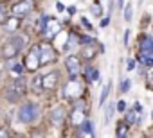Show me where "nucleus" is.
<instances>
[{"label": "nucleus", "mask_w": 153, "mask_h": 138, "mask_svg": "<svg viewBox=\"0 0 153 138\" xmlns=\"http://www.w3.org/2000/svg\"><path fill=\"white\" fill-rule=\"evenodd\" d=\"M25 93H27V81H25V77H24V76H22V77L13 79V81L9 83V86L4 90L6 101H7V102H11V104L20 102V101L25 97Z\"/></svg>", "instance_id": "f257e3e1"}, {"label": "nucleus", "mask_w": 153, "mask_h": 138, "mask_svg": "<svg viewBox=\"0 0 153 138\" xmlns=\"http://www.w3.org/2000/svg\"><path fill=\"white\" fill-rule=\"evenodd\" d=\"M16 117H18V122H22V124H33L40 118V106L36 102H31V101L24 102L18 108Z\"/></svg>", "instance_id": "f03ea898"}, {"label": "nucleus", "mask_w": 153, "mask_h": 138, "mask_svg": "<svg viewBox=\"0 0 153 138\" xmlns=\"http://www.w3.org/2000/svg\"><path fill=\"white\" fill-rule=\"evenodd\" d=\"M25 66V70L29 72H34L38 70V66H42V52H40V45H33L27 52V56L24 57V63Z\"/></svg>", "instance_id": "7ed1b4c3"}, {"label": "nucleus", "mask_w": 153, "mask_h": 138, "mask_svg": "<svg viewBox=\"0 0 153 138\" xmlns=\"http://www.w3.org/2000/svg\"><path fill=\"white\" fill-rule=\"evenodd\" d=\"M81 93H83V86H81V83H78L76 79H70L65 84V88H63V95L67 99H79Z\"/></svg>", "instance_id": "20e7f679"}, {"label": "nucleus", "mask_w": 153, "mask_h": 138, "mask_svg": "<svg viewBox=\"0 0 153 138\" xmlns=\"http://www.w3.org/2000/svg\"><path fill=\"white\" fill-rule=\"evenodd\" d=\"M33 7H34V2H31V0H22V2L13 4L11 13H13V16H15V18H22V16L29 15Z\"/></svg>", "instance_id": "39448f33"}, {"label": "nucleus", "mask_w": 153, "mask_h": 138, "mask_svg": "<svg viewBox=\"0 0 153 138\" xmlns=\"http://www.w3.org/2000/svg\"><path fill=\"white\" fill-rule=\"evenodd\" d=\"M65 66H67V70H68L70 79H76V76L81 72V61H79L78 56H74V54H72V56H67Z\"/></svg>", "instance_id": "423d86ee"}, {"label": "nucleus", "mask_w": 153, "mask_h": 138, "mask_svg": "<svg viewBox=\"0 0 153 138\" xmlns=\"http://www.w3.org/2000/svg\"><path fill=\"white\" fill-rule=\"evenodd\" d=\"M20 52H22V48H20L16 43H13L9 38H7V41L2 45V57H4V59H13V57H16Z\"/></svg>", "instance_id": "0eeeda50"}, {"label": "nucleus", "mask_w": 153, "mask_h": 138, "mask_svg": "<svg viewBox=\"0 0 153 138\" xmlns=\"http://www.w3.org/2000/svg\"><path fill=\"white\" fill-rule=\"evenodd\" d=\"M40 52H42V66L49 65V63H52L56 59V52H54L51 43H42L40 45Z\"/></svg>", "instance_id": "6e6552de"}, {"label": "nucleus", "mask_w": 153, "mask_h": 138, "mask_svg": "<svg viewBox=\"0 0 153 138\" xmlns=\"http://www.w3.org/2000/svg\"><path fill=\"white\" fill-rule=\"evenodd\" d=\"M58 81H59V74L56 70L45 74L43 76V90H54L58 86Z\"/></svg>", "instance_id": "1a4fd4ad"}, {"label": "nucleus", "mask_w": 153, "mask_h": 138, "mask_svg": "<svg viewBox=\"0 0 153 138\" xmlns=\"http://www.w3.org/2000/svg\"><path fill=\"white\" fill-rule=\"evenodd\" d=\"M72 124L74 126H83L85 124V113H83V102H78L72 111Z\"/></svg>", "instance_id": "9d476101"}, {"label": "nucleus", "mask_w": 153, "mask_h": 138, "mask_svg": "<svg viewBox=\"0 0 153 138\" xmlns=\"http://www.w3.org/2000/svg\"><path fill=\"white\" fill-rule=\"evenodd\" d=\"M63 120H65V109H63L61 106L54 108V109L51 111V122H52L56 127H59V126L63 124Z\"/></svg>", "instance_id": "9b49d317"}, {"label": "nucleus", "mask_w": 153, "mask_h": 138, "mask_svg": "<svg viewBox=\"0 0 153 138\" xmlns=\"http://www.w3.org/2000/svg\"><path fill=\"white\" fill-rule=\"evenodd\" d=\"M31 90H33L34 93L43 92V77H42V76H34V77H33V81H31Z\"/></svg>", "instance_id": "f8f14e48"}, {"label": "nucleus", "mask_w": 153, "mask_h": 138, "mask_svg": "<svg viewBox=\"0 0 153 138\" xmlns=\"http://www.w3.org/2000/svg\"><path fill=\"white\" fill-rule=\"evenodd\" d=\"M96 54H97V50H96V43L87 45V47L81 48V56H83L85 59H92V57H96Z\"/></svg>", "instance_id": "ddd939ff"}, {"label": "nucleus", "mask_w": 153, "mask_h": 138, "mask_svg": "<svg viewBox=\"0 0 153 138\" xmlns=\"http://www.w3.org/2000/svg\"><path fill=\"white\" fill-rule=\"evenodd\" d=\"M85 77H87V81H88V83H94V81H97V79H99V72H97V68H94V66H88L87 70H85Z\"/></svg>", "instance_id": "4468645a"}, {"label": "nucleus", "mask_w": 153, "mask_h": 138, "mask_svg": "<svg viewBox=\"0 0 153 138\" xmlns=\"http://www.w3.org/2000/svg\"><path fill=\"white\" fill-rule=\"evenodd\" d=\"M18 25H20V18L11 16V18L6 22V31H7V32H15V31H18Z\"/></svg>", "instance_id": "2eb2a0df"}, {"label": "nucleus", "mask_w": 153, "mask_h": 138, "mask_svg": "<svg viewBox=\"0 0 153 138\" xmlns=\"http://www.w3.org/2000/svg\"><path fill=\"white\" fill-rule=\"evenodd\" d=\"M110 84H112V83H106L105 88H103V92H101V99H99V104H101V106L105 104V101H106V97H108V93H110Z\"/></svg>", "instance_id": "dca6fc26"}, {"label": "nucleus", "mask_w": 153, "mask_h": 138, "mask_svg": "<svg viewBox=\"0 0 153 138\" xmlns=\"http://www.w3.org/2000/svg\"><path fill=\"white\" fill-rule=\"evenodd\" d=\"M7 20H9V18H7V9H6V6L0 4V25H4Z\"/></svg>", "instance_id": "f3484780"}, {"label": "nucleus", "mask_w": 153, "mask_h": 138, "mask_svg": "<svg viewBox=\"0 0 153 138\" xmlns=\"http://www.w3.org/2000/svg\"><path fill=\"white\" fill-rule=\"evenodd\" d=\"M11 70H13L18 77H22V76H24V70H25V66H24V65H13Z\"/></svg>", "instance_id": "a211bd4d"}, {"label": "nucleus", "mask_w": 153, "mask_h": 138, "mask_svg": "<svg viewBox=\"0 0 153 138\" xmlns=\"http://www.w3.org/2000/svg\"><path fill=\"white\" fill-rule=\"evenodd\" d=\"M131 11H133L131 9V4H126V11H124V20L126 22H131V15H133Z\"/></svg>", "instance_id": "6ab92c4d"}, {"label": "nucleus", "mask_w": 153, "mask_h": 138, "mask_svg": "<svg viewBox=\"0 0 153 138\" xmlns=\"http://www.w3.org/2000/svg\"><path fill=\"white\" fill-rule=\"evenodd\" d=\"M81 127H83V131H85V133L94 134V131H92V122H90V120H85V124H83Z\"/></svg>", "instance_id": "aec40b11"}, {"label": "nucleus", "mask_w": 153, "mask_h": 138, "mask_svg": "<svg viewBox=\"0 0 153 138\" xmlns=\"http://www.w3.org/2000/svg\"><path fill=\"white\" fill-rule=\"evenodd\" d=\"M112 115H114V106L110 104V106L106 108V115H105V122H110V118H112Z\"/></svg>", "instance_id": "412c9836"}, {"label": "nucleus", "mask_w": 153, "mask_h": 138, "mask_svg": "<svg viewBox=\"0 0 153 138\" xmlns=\"http://www.w3.org/2000/svg\"><path fill=\"white\" fill-rule=\"evenodd\" d=\"M92 15L94 16H101V6L99 4H92Z\"/></svg>", "instance_id": "4be33fe9"}, {"label": "nucleus", "mask_w": 153, "mask_h": 138, "mask_svg": "<svg viewBox=\"0 0 153 138\" xmlns=\"http://www.w3.org/2000/svg\"><path fill=\"white\" fill-rule=\"evenodd\" d=\"M0 138H11V133L7 127H0Z\"/></svg>", "instance_id": "5701e85b"}, {"label": "nucleus", "mask_w": 153, "mask_h": 138, "mask_svg": "<svg viewBox=\"0 0 153 138\" xmlns=\"http://www.w3.org/2000/svg\"><path fill=\"white\" fill-rule=\"evenodd\" d=\"M133 122H135V113L130 111V113L126 115V124H133Z\"/></svg>", "instance_id": "b1692460"}, {"label": "nucleus", "mask_w": 153, "mask_h": 138, "mask_svg": "<svg viewBox=\"0 0 153 138\" xmlns=\"http://www.w3.org/2000/svg\"><path fill=\"white\" fill-rule=\"evenodd\" d=\"M130 90V81L128 79H124L123 81V84H121V92H128Z\"/></svg>", "instance_id": "393cba45"}, {"label": "nucleus", "mask_w": 153, "mask_h": 138, "mask_svg": "<svg viewBox=\"0 0 153 138\" xmlns=\"http://www.w3.org/2000/svg\"><path fill=\"white\" fill-rule=\"evenodd\" d=\"M81 23H83V25H85L87 29H92V25H90V22H88L87 18H81Z\"/></svg>", "instance_id": "a878e982"}, {"label": "nucleus", "mask_w": 153, "mask_h": 138, "mask_svg": "<svg viewBox=\"0 0 153 138\" xmlns=\"http://www.w3.org/2000/svg\"><path fill=\"white\" fill-rule=\"evenodd\" d=\"M135 68V61L133 59H128V70H133Z\"/></svg>", "instance_id": "bb28decb"}, {"label": "nucleus", "mask_w": 153, "mask_h": 138, "mask_svg": "<svg viewBox=\"0 0 153 138\" xmlns=\"http://www.w3.org/2000/svg\"><path fill=\"white\" fill-rule=\"evenodd\" d=\"M124 108H126V104H124V102L121 101V102L117 104V109H119V111H124Z\"/></svg>", "instance_id": "cd10ccee"}, {"label": "nucleus", "mask_w": 153, "mask_h": 138, "mask_svg": "<svg viewBox=\"0 0 153 138\" xmlns=\"http://www.w3.org/2000/svg\"><path fill=\"white\" fill-rule=\"evenodd\" d=\"M56 9H58V11H63V9H65V6H63L61 2H58V4H56Z\"/></svg>", "instance_id": "c85d7f7f"}, {"label": "nucleus", "mask_w": 153, "mask_h": 138, "mask_svg": "<svg viewBox=\"0 0 153 138\" xmlns=\"http://www.w3.org/2000/svg\"><path fill=\"white\" fill-rule=\"evenodd\" d=\"M108 22H110L108 18H105V20H101V27H106V25H108Z\"/></svg>", "instance_id": "c756f323"}, {"label": "nucleus", "mask_w": 153, "mask_h": 138, "mask_svg": "<svg viewBox=\"0 0 153 138\" xmlns=\"http://www.w3.org/2000/svg\"><path fill=\"white\" fill-rule=\"evenodd\" d=\"M31 138H43V134H40V133H34V134H33Z\"/></svg>", "instance_id": "7c9ffc66"}, {"label": "nucleus", "mask_w": 153, "mask_h": 138, "mask_svg": "<svg viewBox=\"0 0 153 138\" xmlns=\"http://www.w3.org/2000/svg\"><path fill=\"white\" fill-rule=\"evenodd\" d=\"M76 13V7H68V15H74Z\"/></svg>", "instance_id": "2f4dec72"}, {"label": "nucleus", "mask_w": 153, "mask_h": 138, "mask_svg": "<svg viewBox=\"0 0 153 138\" xmlns=\"http://www.w3.org/2000/svg\"><path fill=\"white\" fill-rule=\"evenodd\" d=\"M151 117H153V113H151Z\"/></svg>", "instance_id": "473e14b6"}, {"label": "nucleus", "mask_w": 153, "mask_h": 138, "mask_svg": "<svg viewBox=\"0 0 153 138\" xmlns=\"http://www.w3.org/2000/svg\"><path fill=\"white\" fill-rule=\"evenodd\" d=\"M0 74H2V72H0Z\"/></svg>", "instance_id": "72a5a7b5"}]
</instances>
